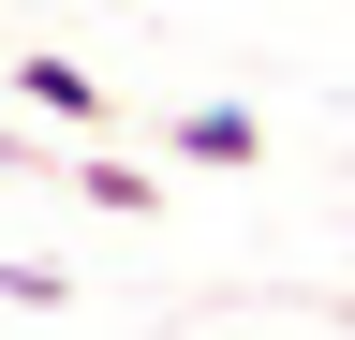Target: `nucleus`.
Segmentation results:
<instances>
[{
    "mask_svg": "<svg viewBox=\"0 0 355 340\" xmlns=\"http://www.w3.org/2000/svg\"><path fill=\"white\" fill-rule=\"evenodd\" d=\"M15 89H30L44 118H74V134H104V118H119V89H104L89 60H60V45H30V60H15Z\"/></svg>",
    "mask_w": 355,
    "mask_h": 340,
    "instance_id": "1",
    "label": "nucleus"
},
{
    "mask_svg": "<svg viewBox=\"0 0 355 340\" xmlns=\"http://www.w3.org/2000/svg\"><path fill=\"white\" fill-rule=\"evenodd\" d=\"M163 148H178V163H207V178H237V163H266V118H252V104H193Z\"/></svg>",
    "mask_w": 355,
    "mask_h": 340,
    "instance_id": "2",
    "label": "nucleus"
},
{
    "mask_svg": "<svg viewBox=\"0 0 355 340\" xmlns=\"http://www.w3.org/2000/svg\"><path fill=\"white\" fill-rule=\"evenodd\" d=\"M74 193H89V207H119V222H148V193H163V178H148V163H119V148H89V163H74Z\"/></svg>",
    "mask_w": 355,
    "mask_h": 340,
    "instance_id": "3",
    "label": "nucleus"
}]
</instances>
